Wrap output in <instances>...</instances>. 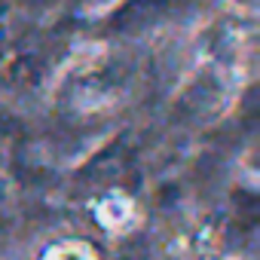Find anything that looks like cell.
<instances>
[{
	"instance_id": "cell-1",
	"label": "cell",
	"mask_w": 260,
	"mask_h": 260,
	"mask_svg": "<svg viewBox=\"0 0 260 260\" xmlns=\"http://www.w3.org/2000/svg\"><path fill=\"white\" fill-rule=\"evenodd\" d=\"M95 217H98V223H101L104 230L122 233V230H128V226L135 223L138 211H135V202L128 199V196L110 193V196H104V199L95 205Z\"/></svg>"
},
{
	"instance_id": "cell-2",
	"label": "cell",
	"mask_w": 260,
	"mask_h": 260,
	"mask_svg": "<svg viewBox=\"0 0 260 260\" xmlns=\"http://www.w3.org/2000/svg\"><path fill=\"white\" fill-rule=\"evenodd\" d=\"M43 260H98L92 245L83 239H68V242H55L46 248Z\"/></svg>"
}]
</instances>
